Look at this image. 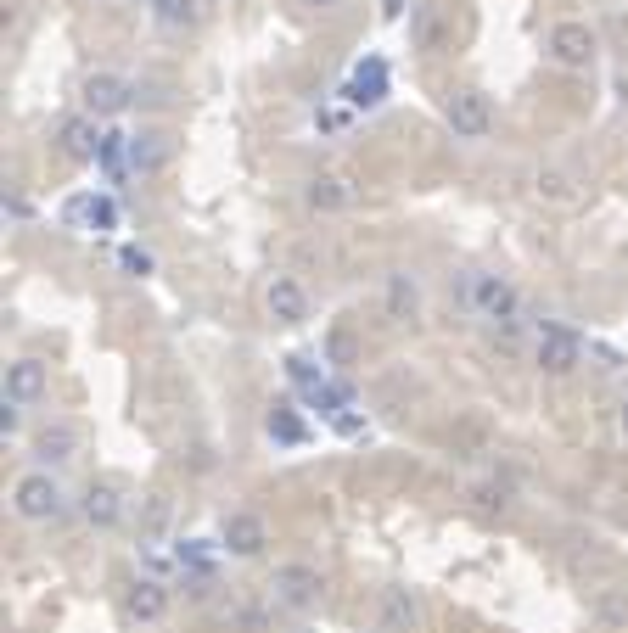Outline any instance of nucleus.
<instances>
[{
    "label": "nucleus",
    "mask_w": 628,
    "mask_h": 633,
    "mask_svg": "<svg viewBox=\"0 0 628 633\" xmlns=\"http://www.w3.org/2000/svg\"><path fill=\"white\" fill-rule=\"evenodd\" d=\"M169 163V146L157 129H141V135H129V174H157Z\"/></svg>",
    "instance_id": "nucleus-18"
},
{
    "label": "nucleus",
    "mask_w": 628,
    "mask_h": 633,
    "mask_svg": "<svg viewBox=\"0 0 628 633\" xmlns=\"http://www.w3.org/2000/svg\"><path fill=\"white\" fill-rule=\"evenodd\" d=\"M382 12H387V17H404V0H387Z\"/></svg>",
    "instance_id": "nucleus-36"
},
{
    "label": "nucleus",
    "mask_w": 628,
    "mask_h": 633,
    "mask_svg": "<svg viewBox=\"0 0 628 633\" xmlns=\"http://www.w3.org/2000/svg\"><path fill=\"white\" fill-rule=\"evenodd\" d=\"M163 527H169V499H163V493H146V510H141V533H146V538H157V533H163Z\"/></svg>",
    "instance_id": "nucleus-25"
},
{
    "label": "nucleus",
    "mask_w": 628,
    "mask_h": 633,
    "mask_svg": "<svg viewBox=\"0 0 628 633\" xmlns=\"http://www.w3.org/2000/svg\"><path fill=\"white\" fill-rule=\"evenodd\" d=\"M443 118L455 129V141H488V129H494V107L483 90H455L443 101Z\"/></svg>",
    "instance_id": "nucleus-2"
},
{
    "label": "nucleus",
    "mask_w": 628,
    "mask_h": 633,
    "mask_svg": "<svg viewBox=\"0 0 628 633\" xmlns=\"http://www.w3.org/2000/svg\"><path fill=\"white\" fill-rule=\"evenodd\" d=\"M533 359H539L544 376H567V370H578V359H584V337L561 320H544L539 337H533Z\"/></svg>",
    "instance_id": "nucleus-1"
},
{
    "label": "nucleus",
    "mask_w": 628,
    "mask_h": 633,
    "mask_svg": "<svg viewBox=\"0 0 628 633\" xmlns=\"http://www.w3.org/2000/svg\"><path fill=\"white\" fill-rule=\"evenodd\" d=\"M174 561L186 566V572H197V577H214V555H208V549H202L197 538H186V544L174 549Z\"/></svg>",
    "instance_id": "nucleus-24"
},
{
    "label": "nucleus",
    "mask_w": 628,
    "mask_h": 633,
    "mask_svg": "<svg viewBox=\"0 0 628 633\" xmlns=\"http://www.w3.org/2000/svg\"><path fill=\"white\" fill-rule=\"evenodd\" d=\"M85 225L90 230H118V202L113 197H90L85 202Z\"/></svg>",
    "instance_id": "nucleus-26"
},
{
    "label": "nucleus",
    "mask_w": 628,
    "mask_h": 633,
    "mask_svg": "<svg viewBox=\"0 0 628 633\" xmlns=\"http://www.w3.org/2000/svg\"><path fill=\"white\" fill-rule=\"evenodd\" d=\"M589 353L600 359V370H623V365H628L623 353H617V348H606V342H589Z\"/></svg>",
    "instance_id": "nucleus-32"
},
{
    "label": "nucleus",
    "mask_w": 628,
    "mask_h": 633,
    "mask_svg": "<svg viewBox=\"0 0 628 633\" xmlns=\"http://www.w3.org/2000/svg\"><path fill=\"white\" fill-rule=\"evenodd\" d=\"M6 398H17V404L45 398V365L40 359H12V365H6Z\"/></svg>",
    "instance_id": "nucleus-17"
},
{
    "label": "nucleus",
    "mask_w": 628,
    "mask_h": 633,
    "mask_svg": "<svg viewBox=\"0 0 628 633\" xmlns=\"http://www.w3.org/2000/svg\"><path fill=\"white\" fill-rule=\"evenodd\" d=\"M264 432H270L281 449H298V443H309V426H303V415H298V404H292V398H275V404H270V415H264Z\"/></svg>",
    "instance_id": "nucleus-15"
},
{
    "label": "nucleus",
    "mask_w": 628,
    "mask_h": 633,
    "mask_svg": "<svg viewBox=\"0 0 628 633\" xmlns=\"http://www.w3.org/2000/svg\"><path fill=\"white\" fill-rule=\"evenodd\" d=\"M343 101H348V107H359V113L382 107V101H387V62L382 57L359 62V68L348 73V85H343Z\"/></svg>",
    "instance_id": "nucleus-7"
},
{
    "label": "nucleus",
    "mask_w": 628,
    "mask_h": 633,
    "mask_svg": "<svg viewBox=\"0 0 628 633\" xmlns=\"http://www.w3.org/2000/svg\"><path fill=\"white\" fill-rule=\"evenodd\" d=\"M118 269L124 275H152V253L146 247H118Z\"/></svg>",
    "instance_id": "nucleus-29"
},
{
    "label": "nucleus",
    "mask_w": 628,
    "mask_h": 633,
    "mask_svg": "<svg viewBox=\"0 0 628 633\" xmlns=\"http://www.w3.org/2000/svg\"><path fill=\"white\" fill-rule=\"evenodd\" d=\"M550 57H556L561 68H589V62H595V34H589V23H556V29H550Z\"/></svg>",
    "instance_id": "nucleus-11"
},
{
    "label": "nucleus",
    "mask_w": 628,
    "mask_h": 633,
    "mask_svg": "<svg viewBox=\"0 0 628 633\" xmlns=\"http://www.w3.org/2000/svg\"><path fill=\"white\" fill-rule=\"evenodd\" d=\"M303 197H309V208H314V213H343L348 202H354V197H348V185H343V180H331V174H314Z\"/></svg>",
    "instance_id": "nucleus-20"
},
{
    "label": "nucleus",
    "mask_w": 628,
    "mask_h": 633,
    "mask_svg": "<svg viewBox=\"0 0 628 633\" xmlns=\"http://www.w3.org/2000/svg\"><path fill=\"white\" fill-rule=\"evenodd\" d=\"M320 572L314 566H303V561H286V566H275V577H270V594H275V605L281 611H309L314 600H320Z\"/></svg>",
    "instance_id": "nucleus-3"
},
{
    "label": "nucleus",
    "mask_w": 628,
    "mask_h": 633,
    "mask_svg": "<svg viewBox=\"0 0 628 633\" xmlns=\"http://www.w3.org/2000/svg\"><path fill=\"white\" fill-rule=\"evenodd\" d=\"M12 510L23 521H51V516H62V488L45 471H29V477H17V488H12Z\"/></svg>",
    "instance_id": "nucleus-5"
},
{
    "label": "nucleus",
    "mask_w": 628,
    "mask_h": 633,
    "mask_svg": "<svg viewBox=\"0 0 628 633\" xmlns=\"http://www.w3.org/2000/svg\"><path fill=\"white\" fill-rule=\"evenodd\" d=\"M129 96H135V85H129L124 73H90L85 79V113L90 118H118L129 107Z\"/></svg>",
    "instance_id": "nucleus-6"
},
{
    "label": "nucleus",
    "mask_w": 628,
    "mask_h": 633,
    "mask_svg": "<svg viewBox=\"0 0 628 633\" xmlns=\"http://www.w3.org/2000/svg\"><path fill=\"white\" fill-rule=\"evenodd\" d=\"M96 169L107 174V180H129V135H118V129H107L101 135V152H96Z\"/></svg>",
    "instance_id": "nucleus-19"
},
{
    "label": "nucleus",
    "mask_w": 628,
    "mask_h": 633,
    "mask_svg": "<svg viewBox=\"0 0 628 633\" xmlns=\"http://www.w3.org/2000/svg\"><path fill=\"white\" fill-rule=\"evenodd\" d=\"M124 611L135 622H163L169 617V589H163L157 577H135V583L124 589Z\"/></svg>",
    "instance_id": "nucleus-13"
},
{
    "label": "nucleus",
    "mask_w": 628,
    "mask_h": 633,
    "mask_svg": "<svg viewBox=\"0 0 628 633\" xmlns=\"http://www.w3.org/2000/svg\"><path fill=\"white\" fill-rule=\"evenodd\" d=\"M617 426H623V432H628V398H623V409H617Z\"/></svg>",
    "instance_id": "nucleus-38"
},
{
    "label": "nucleus",
    "mask_w": 628,
    "mask_h": 633,
    "mask_svg": "<svg viewBox=\"0 0 628 633\" xmlns=\"http://www.w3.org/2000/svg\"><path fill=\"white\" fill-rule=\"evenodd\" d=\"M326 359L337 370H348V365H354V337H348V331H331V337H326Z\"/></svg>",
    "instance_id": "nucleus-28"
},
{
    "label": "nucleus",
    "mask_w": 628,
    "mask_h": 633,
    "mask_svg": "<svg viewBox=\"0 0 628 633\" xmlns=\"http://www.w3.org/2000/svg\"><path fill=\"white\" fill-rule=\"evenodd\" d=\"M415 309H421L415 281L410 275H393V281H387V314H393V320H415Z\"/></svg>",
    "instance_id": "nucleus-21"
},
{
    "label": "nucleus",
    "mask_w": 628,
    "mask_h": 633,
    "mask_svg": "<svg viewBox=\"0 0 628 633\" xmlns=\"http://www.w3.org/2000/svg\"><path fill=\"white\" fill-rule=\"evenodd\" d=\"M471 309L488 325H511L516 309H522V297H516V286L505 275H471Z\"/></svg>",
    "instance_id": "nucleus-4"
},
{
    "label": "nucleus",
    "mask_w": 628,
    "mask_h": 633,
    "mask_svg": "<svg viewBox=\"0 0 628 633\" xmlns=\"http://www.w3.org/2000/svg\"><path fill=\"white\" fill-rule=\"evenodd\" d=\"M539 191H550V197H567V180H561V174H539Z\"/></svg>",
    "instance_id": "nucleus-35"
},
{
    "label": "nucleus",
    "mask_w": 628,
    "mask_h": 633,
    "mask_svg": "<svg viewBox=\"0 0 628 633\" xmlns=\"http://www.w3.org/2000/svg\"><path fill=\"white\" fill-rule=\"evenodd\" d=\"M376 628L382 633H415L421 628V605L410 589H382L376 594Z\"/></svg>",
    "instance_id": "nucleus-12"
},
{
    "label": "nucleus",
    "mask_w": 628,
    "mask_h": 633,
    "mask_svg": "<svg viewBox=\"0 0 628 633\" xmlns=\"http://www.w3.org/2000/svg\"><path fill=\"white\" fill-rule=\"evenodd\" d=\"M219 538H225L230 555H264V544H270V527H264V516H258V510H230V516L219 521Z\"/></svg>",
    "instance_id": "nucleus-10"
},
{
    "label": "nucleus",
    "mask_w": 628,
    "mask_h": 633,
    "mask_svg": "<svg viewBox=\"0 0 628 633\" xmlns=\"http://www.w3.org/2000/svg\"><path fill=\"white\" fill-rule=\"evenodd\" d=\"M101 135H107V129H96V118H90V113H68L57 124V152L73 157V163H96Z\"/></svg>",
    "instance_id": "nucleus-8"
},
{
    "label": "nucleus",
    "mask_w": 628,
    "mask_h": 633,
    "mask_svg": "<svg viewBox=\"0 0 628 633\" xmlns=\"http://www.w3.org/2000/svg\"><path fill=\"white\" fill-rule=\"evenodd\" d=\"M410 45L421 57H438L443 45H449V17H443L438 0H415L410 6Z\"/></svg>",
    "instance_id": "nucleus-9"
},
{
    "label": "nucleus",
    "mask_w": 628,
    "mask_h": 633,
    "mask_svg": "<svg viewBox=\"0 0 628 633\" xmlns=\"http://www.w3.org/2000/svg\"><path fill=\"white\" fill-rule=\"evenodd\" d=\"M152 12L163 29H197V0H152Z\"/></svg>",
    "instance_id": "nucleus-23"
},
{
    "label": "nucleus",
    "mask_w": 628,
    "mask_h": 633,
    "mask_svg": "<svg viewBox=\"0 0 628 633\" xmlns=\"http://www.w3.org/2000/svg\"><path fill=\"white\" fill-rule=\"evenodd\" d=\"M264 303H270V314L281 325H303V320H309V292H303L292 275H275L270 292H264Z\"/></svg>",
    "instance_id": "nucleus-14"
},
{
    "label": "nucleus",
    "mask_w": 628,
    "mask_h": 633,
    "mask_svg": "<svg viewBox=\"0 0 628 633\" xmlns=\"http://www.w3.org/2000/svg\"><path fill=\"white\" fill-rule=\"evenodd\" d=\"M270 622H264V611H253V605H242L236 611V633H264Z\"/></svg>",
    "instance_id": "nucleus-30"
},
{
    "label": "nucleus",
    "mask_w": 628,
    "mask_h": 633,
    "mask_svg": "<svg viewBox=\"0 0 628 633\" xmlns=\"http://www.w3.org/2000/svg\"><path fill=\"white\" fill-rule=\"evenodd\" d=\"M17 421H23V404H17V398H0V432L12 437Z\"/></svg>",
    "instance_id": "nucleus-31"
},
{
    "label": "nucleus",
    "mask_w": 628,
    "mask_h": 633,
    "mask_svg": "<svg viewBox=\"0 0 628 633\" xmlns=\"http://www.w3.org/2000/svg\"><path fill=\"white\" fill-rule=\"evenodd\" d=\"M85 521H90V527H101V533L124 521V499H118L113 482H90V488H85Z\"/></svg>",
    "instance_id": "nucleus-16"
},
{
    "label": "nucleus",
    "mask_w": 628,
    "mask_h": 633,
    "mask_svg": "<svg viewBox=\"0 0 628 633\" xmlns=\"http://www.w3.org/2000/svg\"><path fill=\"white\" fill-rule=\"evenodd\" d=\"M331 426H337L343 437H359V432H365V415H359V409H343V415H337Z\"/></svg>",
    "instance_id": "nucleus-33"
},
{
    "label": "nucleus",
    "mask_w": 628,
    "mask_h": 633,
    "mask_svg": "<svg viewBox=\"0 0 628 633\" xmlns=\"http://www.w3.org/2000/svg\"><path fill=\"white\" fill-rule=\"evenodd\" d=\"M303 6H314V12H326V6H337V0H303Z\"/></svg>",
    "instance_id": "nucleus-37"
},
{
    "label": "nucleus",
    "mask_w": 628,
    "mask_h": 633,
    "mask_svg": "<svg viewBox=\"0 0 628 633\" xmlns=\"http://www.w3.org/2000/svg\"><path fill=\"white\" fill-rule=\"evenodd\" d=\"M286 376L298 381V393H309V387H320V381H326L320 370L309 365V359H303V353H292V359H286Z\"/></svg>",
    "instance_id": "nucleus-27"
},
{
    "label": "nucleus",
    "mask_w": 628,
    "mask_h": 633,
    "mask_svg": "<svg viewBox=\"0 0 628 633\" xmlns=\"http://www.w3.org/2000/svg\"><path fill=\"white\" fill-rule=\"evenodd\" d=\"M477 505L483 510H505V488H477Z\"/></svg>",
    "instance_id": "nucleus-34"
},
{
    "label": "nucleus",
    "mask_w": 628,
    "mask_h": 633,
    "mask_svg": "<svg viewBox=\"0 0 628 633\" xmlns=\"http://www.w3.org/2000/svg\"><path fill=\"white\" fill-rule=\"evenodd\" d=\"M34 449L45 454V460H73V449H79V432H73L68 421H57V426H45L40 432V443Z\"/></svg>",
    "instance_id": "nucleus-22"
}]
</instances>
